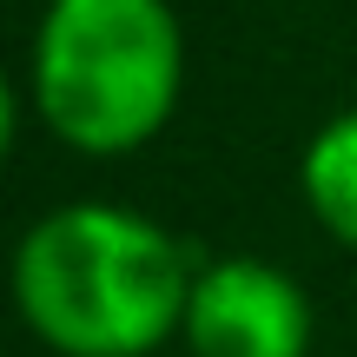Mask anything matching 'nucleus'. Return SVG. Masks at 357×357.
<instances>
[{
	"label": "nucleus",
	"mask_w": 357,
	"mask_h": 357,
	"mask_svg": "<svg viewBox=\"0 0 357 357\" xmlns=\"http://www.w3.org/2000/svg\"><path fill=\"white\" fill-rule=\"evenodd\" d=\"M298 178H305V205L318 212V225L331 231L337 245L357 252V106L337 113L331 126L305 146Z\"/></svg>",
	"instance_id": "nucleus-4"
},
{
	"label": "nucleus",
	"mask_w": 357,
	"mask_h": 357,
	"mask_svg": "<svg viewBox=\"0 0 357 357\" xmlns=\"http://www.w3.org/2000/svg\"><path fill=\"white\" fill-rule=\"evenodd\" d=\"M192 357H311V298L265 258H212L185 298Z\"/></svg>",
	"instance_id": "nucleus-3"
},
{
	"label": "nucleus",
	"mask_w": 357,
	"mask_h": 357,
	"mask_svg": "<svg viewBox=\"0 0 357 357\" xmlns=\"http://www.w3.org/2000/svg\"><path fill=\"white\" fill-rule=\"evenodd\" d=\"M33 113L73 153H132L178 106L185 40L166 0H47Z\"/></svg>",
	"instance_id": "nucleus-2"
},
{
	"label": "nucleus",
	"mask_w": 357,
	"mask_h": 357,
	"mask_svg": "<svg viewBox=\"0 0 357 357\" xmlns=\"http://www.w3.org/2000/svg\"><path fill=\"white\" fill-rule=\"evenodd\" d=\"M192 265L172 231L126 205H60L26 225L13 252V298L40 344L66 357H146L185 331Z\"/></svg>",
	"instance_id": "nucleus-1"
}]
</instances>
